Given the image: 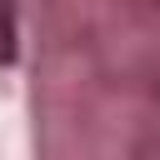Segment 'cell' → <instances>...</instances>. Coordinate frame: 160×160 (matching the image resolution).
Here are the masks:
<instances>
[{
    "label": "cell",
    "mask_w": 160,
    "mask_h": 160,
    "mask_svg": "<svg viewBox=\"0 0 160 160\" xmlns=\"http://www.w3.org/2000/svg\"><path fill=\"white\" fill-rule=\"evenodd\" d=\"M10 55V10H5V0H0V60Z\"/></svg>",
    "instance_id": "obj_1"
}]
</instances>
